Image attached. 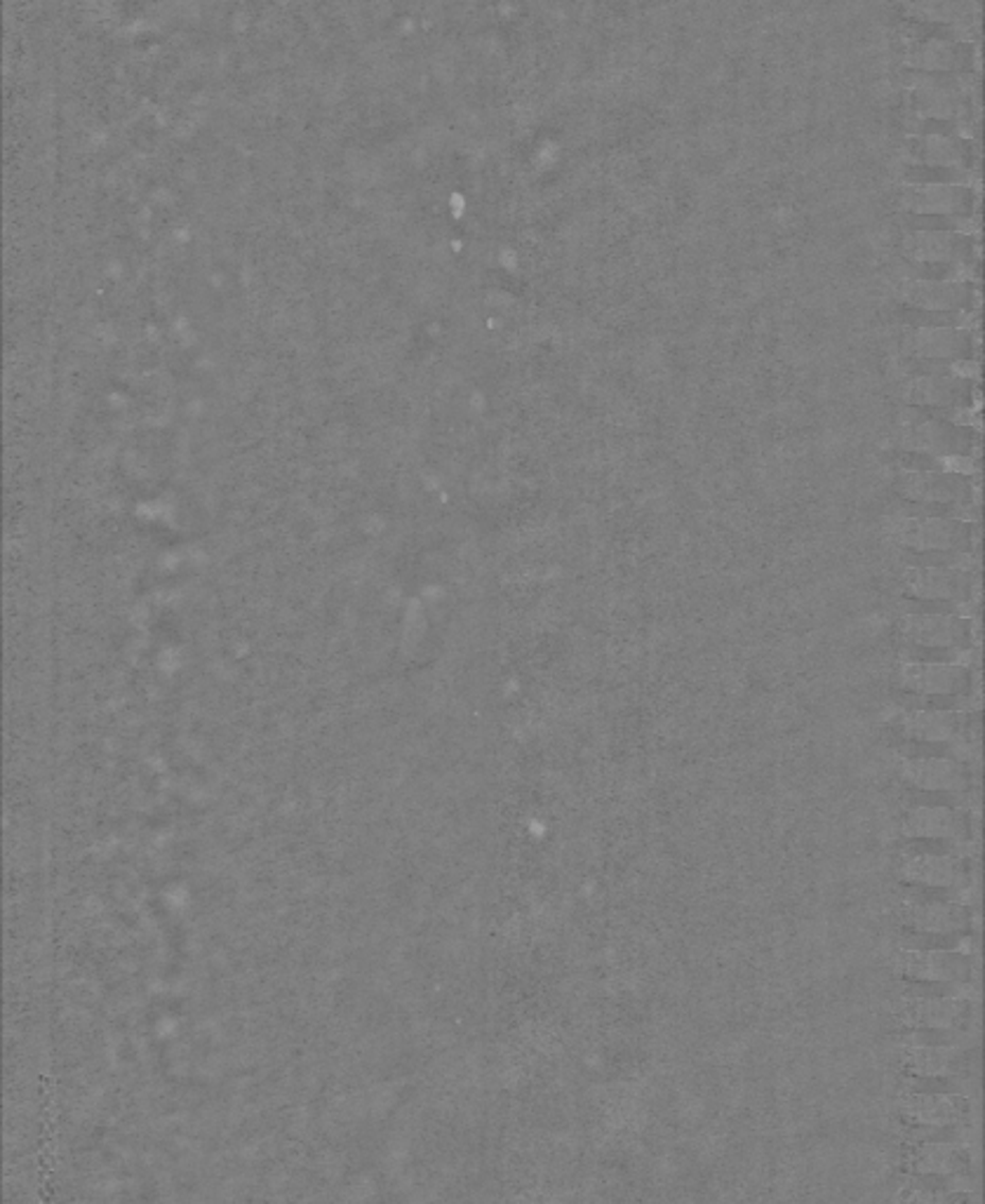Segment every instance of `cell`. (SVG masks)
<instances>
[{
	"mask_svg": "<svg viewBox=\"0 0 985 1204\" xmlns=\"http://www.w3.org/2000/svg\"><path fill=\"white\" fill-rule=\"evenodd\" d=\"M899 971L915 981H965L969 965L948 950H908L899 958Z\"/></svg>",
	"mask_w": 985,
	"mask_h": 1204,
	"instance_id": "cell-1",
	"label": "cell"
},
{
	"mask_svg": "<svg viewBox=\"0 0 985 1204\" xmlns=\"http://www.w3.org/2000/svg\"><path fill=\"white\" fill-rule=\"evenodd\" d=\"M967 1101L955 1094H913L905 1103V1115L913 1122L929 1126V1130H944L965 1118Z\"/></svg>",
	"mask_w": 985,
	"mask_h": 1204,
	"instance_id": "cell-2",
	"label": "cell"
},
{
	"mask_svg": "<svg viewBox=\"0 0 985 1204\" xmlns=\"http://www.w3.org/2000/svg\"><path fill=\"white\" fill-rule=\"evenodd\" d=\"M903 685L922 694H957L967 685V673L960 666L948 664L905 666Z\"/></svg>",
	"mask_w": 985,
	"mask_h": 1204,
	"instance_id": "cell-3",
	"label": "cell"
},
{
	"mask_svg": "<svg viewBox=\"0 0 985 1204\" xmlns=\"http://www.w3.org/2000/svg\"><path fill=\"white\" fill-rule=\"evenodd\" d=\"M967 1002L957 998H922L908 1007L905 1021L911 1026L934 1028V1031H950L957 1024L965 1021Z\"/></svg>",
	"mask_w": 985,
	"mask_h": 1204,
	"instance_id": "cell-4",
	"label": "cell"
},
{
	"mask_svg": "<svg viewBox=\"0 0 985 1204\" xmlns=\"http://www.w3.org/2000/svg\"><path fill=\"white\" fill-rule=\"evenodd\" d=\"M905 781L919 791H957L962 774L955 762L944 758H919L903 768Z\"/></svg>",
	"mask_w": 985,
	"mask_h": 1204,
	"instance_id": "cell-5",
	"label": "cell"
},
{
	"mask_svg": "<svg viewBox=\"0 0 985 1204\" xmlns=\"http://www.w3.org/2000/svg\"><path fill=\"white\" fill-rule=\"evenodd\" d=\"M911 921L919 929V932L952 934V932H960V929L967 927L969 915L960 904H946V901L929 904L927 901V904H919V906L913 908Z\"/></svg>",
	"mask_w": 985,
	"mask_h": 1204,
	"instance_id": "cell-6",
	"label": "cell"
},
{
	"mask_svg": "<svg viewBox=\"0 0 985 1204\" xmlns=\"http://www.w3.org/2000/svg\"><path fill=\"white\" fill-rule=\"evenodd\" d=\"M960 830V816L946 807H919L905 819V833L913 838H952Z\"/></svg>",
	"mask_w": 985,
	"mask_h": 1204,
	"instance_id": "cell-7",
	"label": "cell"
},
{
	"mask_svg": "<svg viewBox=\"0 0 985 1204\" xmlns=\"http://www.w3.org/2000/svg\"><path fill=\"white\" fill-rule=\"evenodd\" d=\"M903 878L913 884L924 887H950L960 878L957 863L948 857L936 854H919L903 866Z\"/></svg>",
	"mask_w": 985,
	"mask_h": 1204,
	"instance_id": "cell-8",
	"label": "cell"
},
{
	"mask_svg": "<svg viewBox=\"0 0 985 1204\" xmlns=\"http://www.w3.org/2000/svg\"><path fill=\"white\" fill-rule=\"evenodd\" d=\"M905 1068L915 1072V1076H922V1078H940V1076H952L957 1068V1052L952 1047L946 1045H922L917 1049H911L905 1056Z\"/></svg>",
	"mask_w": 985,
	"mask_h": 1204,
	"instance_id": "cell-9",
	"label": "cell"
},
{
	"mask_svg": "<svg viewBox=\"0 0 985 1204\" xmlns=\"http://www.w3.org/2000/svg\"><path fill=\"white\" fill-rule=\"evenodd\" d=\"M913 1165L922 1174H955L965 1167V1151L952 1143H924L913 1155Z\"/></svg>",
	"mask_w": 985,
	"mask_h": 1204,
	"instance_id": "cell-10",
	"label": "cell"
},
{
	"mask_svg": "<svg viewBox=\"0 0 985 1204\" xmlns=\"http://www.w3.org/2000/svg\"><path fill=\"white\" fill-rule=\"evenodd\" d=\"M911 205H913V210L927 212V214L957 212V210H965V207H967V191L957 189V186H938V189L929 186V189L913 193Z\"/></svg>",
	"mask_w": 985,
	"mask_h": 1204,
	"instance_id": "cell-11",
	"label": "cell"
},
{
	"mask_svg": "<svg viewBox=\"0 0 985 1204\" xmlns=\"http://www.w3.org/2000/svg\"><path fill=\"white\" fill-rule=\"evenodd\" d=\"M905 539L911 544L927 546V549H950L962 539V532L955 522L946 520H927V522H908Z\"/></svg>",
	"mask_w": 985,
	"mask_h": 1204,
	"instance_id": "cell-12",
	"label": "cell"
},
{
	"mask_svg": "<svg viewBox=\"0 0 985 1204\" xmlns=\"http://www.w3.org/2000/svg\"><path fill=\"white\" fill-rule=\"evenodd\" d=\"M957 729V720L952 713H915L905 720L908 737L919 741H946Z\"/></svg>",
	"mask_w": 985,
	"mask_h": 1204,
	"instance_id": "cell-13",
	"label": "cell"
},
{
	"mask_svg": "<svg viewBox=\"0 0 985 1204\" xmlns=\"http://www.w3.org/2000/svg\"><path fill=\"white\" fill-rule=\"evenodd\" d=\"M908 633H911V636L917 642L932 644V648H948V644H952L960 638L957 623L952 619H944V617L913 619L911 631H908Z\"/></svg>",
	"mask_w": 985,
	"mask_h": 1204,
	"instance_id": "cell-14",
	"label": "cell"
},
{
	"mask_svg": "<svg viewBox=\"0 0 985 1204\" xmlns=\"http://www.w3.org/2000/svg\"><path fill=\"white\" fill-rule=\"evenodd\" d=\"M911 302L922 306V309H934V311H946V309H955V306L962 302V290L960 288H952V285H917L911 292Z\"/></svg>",
	"mask_w": 985,
	"mask_h": 1204,
	"instance_id": "cell-15",
	"label": "cell"
},
{
	"mask_svg": "<svg viewBox=\"0 0 985 1204\" xmlns=\"http://www.w3.org/2000/svg\"><path fill=\"white\" fill-rule=\"evenodd\" d=\"M962 346L960 334L950 330H936V332H922L919 334V348L927 356H952L957 354Z\"/></svg>",
	"mask_w": 985,
	"mask_h": 1204,
	"instance_id": "cell-16",
	"label": "cell"
},
{
	"mask_svg": "<svg viewBox=\"0 0 985 1204\" xmlns=\"http://www.w3.org/2000/svg\"><path fill=\"white\" fill-rule=\"evenodd\" d=\"M911 492L919 499H946L950 497V483H946L944 478H936V476H922L919 480H915Z\"/></svg>",
	"mask_w": 985,
	"mask_h": 1204,
	"instance_id": "cell-17",
	"label": "cell"
}]
</instances>
